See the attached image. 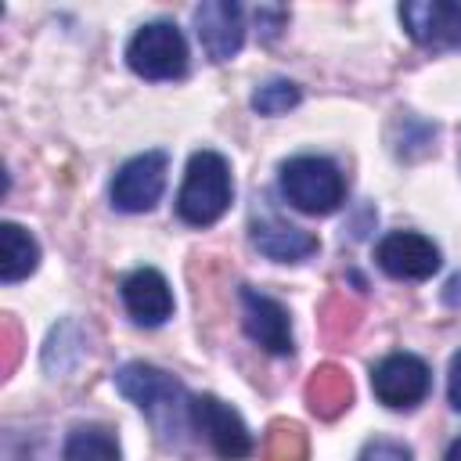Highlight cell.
I'll list each match as a JSON object with an SVG mask.
<instances>
[{"instance_id":"16","label":"cell","mask_w":461,"mask_h":461,"mask_svg":"<svg viewBox=\"0 0 461 461\" xmlns=\"http://www.w3.org/2000/svg\"><path fill=\"white\" fill-rule=\"evenodd\" d=\"M61 461H119V443L104 425H76L61 447Z\"/></svg>"},{"instance_id":"9","label":"cell","mask_w":461,"mask_h":461,"mask_svg":"<svg viewBox=\"0 0 461 461\" xmlns=\"http://www.w3.org/2000/svg\"><path fill=\"white\" fill-rule=\"evenodd\" d=\"M375 259L378 267L396 277V281H425L439 270L443 256L439 245L418 230H389L378 245H375Z\"/></svg>"},{"instance_id":"15","label":"cell","mask_w":461,"mask_h":461,"mask_svg":"<svg viewBox=\"0 0 461 461\" xmlns=\"http://www.w3.org/2000/svg\"><path fill=\"white\" fill-rule=\"evenodd\" d=\"M349 393H353L349 389V378L335 364L317 367L313 378H310V385H306V400H310L313 414H321V418H335L342 407H349Z\"/></svg>"},{"instance_id":"18","label":"cell","mask_w":461,"mask_h":461,"mask_svg":"<svg viewBox=\"0 0 461 461\" xmlns=\"http://www.w3.org/2000/svg\"><path fill=\"white\" fill-rule=\"evenodd\" d=\"M306 454V443L299 436L295 425H274V436H270V461H303Z\"/></svg>"},{"instance_id":"1","label":"cell","mask_w":461,"mask_h":461,"mask_svg":"<svg viewBox=\"0 0 461 461\" xmlns=\"http://www.w3.org/2000/svg\"><path fill=\"white\" fill-rule=\"evenodd\" d=\"M115 389L151 421V429L158 432L162 443H184L187 429L191 425V396L187 389L166 375L162 367L155 364H144V360H133V364H122L115 371Z\"/></svg>"},{"instance_id":"6","label":"cell","mask_w":461,"mask_h":461,"mask_svg":"<svg viewBox=\"0 0 461 461\" xmlns=\"http://www.w3.org/2000/svg\"><path fill=\"white\" fill-rule=\"evenodd\" d=\"M371 389L389 411H411L429 396L432 371L414 353H389L371 367Z\"/></svg>"},{"instance_id":"12","label":"cell","mask_w":461,"mask_h":461,"mask_svg":"<svg viewBox=\"0 0 461 461\" xmlns=\"http://www.w3.org/2000/svg\"><path fill=\"white\" fill-rule=\"evenodd\" d=\"M119 295H122L126 313L140 328H158L173 317V288L155 267H140V270L126 274L119 285Z\"/></svg>"},{"instance_id":"20","label":"cell","mask_w":461,"mask_h":461,"mask_svg":"<svg viewBox=\"0 0 461 461\" xmlns=\"http://www.w3.org/2000/svg\"><path fill=\"white\" fill-rule=\"evenodd\" d=\"M256 22H259L263 36H267V40H274V36L281 32V25L288 22V14H285L281 7H259V11H256Z\"/></svg>"},{"instance_id":"11","label":"cell","mask_w":461,"mask_h":461,"mask_svg":"<svg viewBox=\"0 0 461 461\" xmlns=\"http://www.w3.org/2000/svg\"><path fill=\"white\" fill-rule=\"evenodd\" d=\"M194 32L209 61H230L245 43V11L234 0H205L194 7Z\"/></svg>"},{"instance_id":"8","label":"cell","mask_w":461,"mask_h":461,"mask_svg":"<svg viewBox=\"0 0 461 461\" xmlns=\"http://www.w3.org/2000/svg\"><path fill=\"white\" fill-rule=\"evenodd\" d=\"M400 22L407 36L425 50L461 47V4L454 0H407L400 4Z\"/></svg>"},{"instance_id":"14","label":"cell","mask_w":461,"mask_h":461,"mask_svg":"<svg viewBox=\"0 0 461 461\" xmlns=\"http://www.w3.org/2000/svg\"><path fill=\"white\" fill-rule=\"evenodd\" d=\"M40 263V245L36 238L14 223V220H4L0 223V281L4 285H14L22 277H29Z\"/></svg>"},{"instance_id":"22","label":"cell","mask_w":461,"mask_h":461,"mask_svg":"<svg viewBox=\"0 0 461 461\" xmlns=\"http://www.w3.org/2000/svg\"><path fill=\"white\" fill-rule=\"evenodd\" d=\"M443 461H461V436H457V439H454V443L447 447V454H443Z\"/></svg>"},{"instance_id":"4","label":"cell","mask_w":461,"mask_h":461,"mask_svg":"<svg viewBox=\"0 0 461 461\" xmlns=\"http://www.w3.org/2000/svg\"><path fill=\"white\" fill-rule=\"evenodd\" d=\"M126 65L140 76V79H151V83H162V79H180L187 72V40L184 32L166 22V18H155V22H144L130 43H126Z\"/></svg>"},{"instance_id":"3","label":"cell","mask_w":461,"mask_h":461,"mask_svg":"<svg viewBox=\"0 0 461 461\" xmlns=\"http://www.w3.org/2000/svg\"><path fill=\"white\" fill-rule=\"evenodd\" d=\"M281 194L306 216H328L346 202V180L331 158L295 155L281 166Z\"/></svg>"},{"instance_id":"17","label":"cell","mask_w":461,"mask_h":461,"mask_svg":"<svg viewBox=\"0 0 461 461\" xmlns=\"http://www.w3.org/2000/svg\"><path fill=\"white\" fill-rule=\"evenodd\" d=\"M299 101H303V90L292 79H267L252 90V108L259 115H281V112L295 108Z\"/></svg>"},{"instance_id":"19","label":"cell","mask_w":461,"mask_h":461,"mask_svg":"<svg viewBox=\"0 0 461 461\" xmlns=\"http://www.w3.org/2000/svg\"><path fill=\"white\" fill-rule=\"evenodd\" d=\"M357 461H414V454H411V447H403L396 439H371Z\"/></svg>"},{"instance_id":"13","label":"cell","mask_w":461,"mask_h":461,"mask_svg":"<svg viewBox=\"0 0 461 461\" xmlns=\"http://www.w3.org/2000/svg\"><path fill=\"white\" fill-rule=\"evenodd\" d=\"M252 245L274 263H303L321 249L317 234H310L303 227H292L277 216L252 220Z\"/></svg>"},{"instance_id":"7","label":"cell","mask_w":461,"mask_h":461,"mask_svg":"<svg viewBox=\"0 0 461 461\" xmlns=\"http://www.w3.org/2000/svg\"><path fill=\"white\" fill-rule=\"evenodd\" d=\"M191 425L205 436V443L223 457V461H245L256 443H252V432L249 425L241 421V414L223 403L220 396L212 393H202V396H191Z\"/></svg>"},{"instance_id":"10","label":"cell","mask_w":461,"mask_h":461,"mask_svg":"<svg viewBox=\"0 0 461 461\" xmlns=\"http://www.w3.org/2000/svg\"><path fill=\"white\" fill-rule=\"evenodd\" d=\"M241 324H245V335L259 349H267L274 357L292 353V321H288V310L274 295H267L252 285H241Z\"/></svg>"},{"instance_id":"2","label":"cell","mask_w":461,"mask_h":461,"mask_svg":"<svg viewBox=\"0 0 461 461\" xmlns=\"http://www.w3.org/2000/svg\"><path fill=\"white\" fill-rule=\"evenodd\" d=\"M234 198V180H230V166L220 151H194L187 158L184 169V184L176 191V216L187 227H209L216 223Z\"/></svg>"},{"instance_id":"5","label":"cell","mask_w":461,"mask_h":461,"mask_svg":"<svg viewBox=\"0 0 461 461\" xmlns=\"http://www.w3.org/2000/svg\"><path fill=\"white\" fill-rule=\"evenodd\" d=\"M169 155L166 151H140L126 158L112 176V205L119 212H148L166 191Z\"/></svg>"},{"instance_id":"21","label":"cell","mask_w":461,"mask_h":461,"mask_svg":"<svg viewBox=\"0 0 461 461\" xmlns=\"http://www.w3.org/2000/svg\"><path fill=\"white\" fill-rule=\"evenodd\" d=\"M447 400L454 411H461V349L450 357V371H447Z\"/></svg>"}]
</instances>
